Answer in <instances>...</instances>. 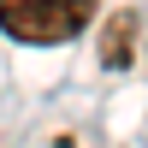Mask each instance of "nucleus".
<instances>
[{
	"label": "nucleus",
	"instance_id": "obj_2",
	"mask_svg": "<svg viewBox=\"0 0 148 148\" xmlns=\"http://www.w3.org/2000/svg\"><path fill=\"white\" fill-rule=\"evenodd\" d=\"M130 36H136V12H119L101 36V59L107 65H130Z\"/></svg>",
	"mask_w": 148,
	"mask_h": 148
},
{
	"label": "nucleus",
	"instance_id": "obj_1",
	"mask_svg": "<svg viewBox=\"0 0 148 148\" xmlns=\"http://www.w3.org/2000/svg\"><path fill=\"white\" fill-rule=\"evenodd\" d=\"M95 0H0V30L24 47H65L89 30Z\"/></svg>",
	"mask_w": 148,
	"mask_h": 148
}]
</instances>
